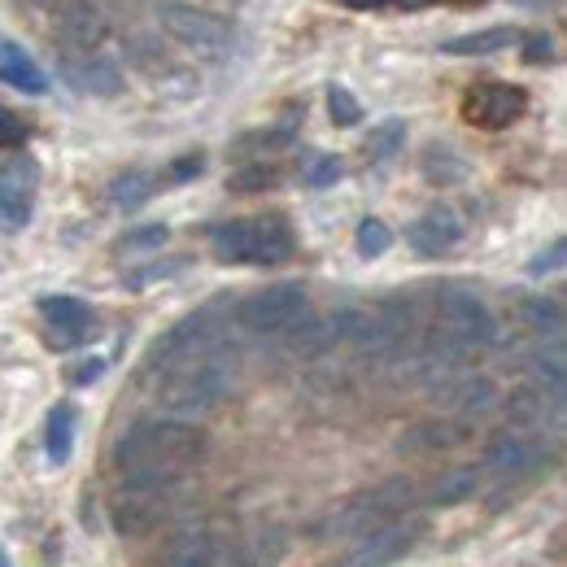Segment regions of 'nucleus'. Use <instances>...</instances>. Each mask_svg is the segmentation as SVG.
<instances>
[{"instance_id": "24", "label": "nucleus", "mask_w": 567, "mask_h": 567, "mask_svg": "<svg viewBox=\"0 0 567 567\" xmlns=\"http://www.w3.org/2000/svg\"><path fill=\"white\" fill-rule=\"evenodd\" d=\"M419 166H424L428 184H437V188H450V184H458V179H467V162L458 158L450 144H428Z\"/></svg>"}, {"instance_id": "10", "label": "nucleus", "mask_w": 567, "mask_h": 567, "mask_svg": "<svg viewBox=\"0 0 567 567\" xmlns=\"http://www.w3.org/2000/svg\"><path fill=\"white\" fill-rule=\"evenodd\" d=\"M428 393H432V402H441L445 410H454L463 419L489 415L498 406V384L489 376H480V371H454V376L428 384Z\"/></svg>"}, {"instance_id": "2", "label": "nucleus", "mask_w": 567, "mask_h": 567, "mask_svg": "<svg viewBox=\"0 0 567 567\" xmlns=\"http://www.w3.org/2000/svg\"><path fill=\"white\" fill-rule=\"evenodd\" d=\"M236 384V349H214L201 363H188L166 376L158 402L166 410V419H179V424H192V419L210 415L214 406L232 393Z\"/></svg>"}, {"instance_id": "29", "label": "nucleus", "mask_w": 567, "mask_h": 567, "mask_svg": "<svg viewBox=\"0 0 567 567\" xmlns=\"http://www.w3.org/2000/svg\"><path fill=\"white\" fill-rule=\"evenodd\" d=\"M31 223V197L18 184H0V232H22Z\"/></svg>"}, {"instance_id": "15", "label": "nucleus", "mask_w": 567, "mask_h": 567, "mask_svg": "<svg viewBox=\"0 0 567 567\" xmlns=\"http://www.w3.org/2000/svg\"><path fill=\"white\" fill-rule=\"evenodd\" d=\"M40 315L48 319V345L53 349H70L88 336V306L79 297H44L40 301Z\"/></svg>"}, {"instance_id": "20", "label": "nucleus", "mask_w": 567, "mask_h": 567, "mask_svg": "<svg viewBox=\"0 0 567 567\" xmlns=\"http://www.w3.org/2000/svg\"><path fill=\"white\" fill-rule=\"evenodd\" d=\"M284 554H288L284 528L262 524V528H253V533L236 546V563H240V567H280Z\"/></svg>"}, {"instance_id": "33", "label": "nucleus", "mask_w": 567, "mask_h": 567, "mask_svg": "<svg viewBox=\"0 0 567 567\" xmlns=\"http://www.w3.org/2000/svg\"><path fill=\"white\" fill-rule=\"evenodd\" d=\"M275 166H267V162H249V166H240V171L227 179V188L232 192H262V188H271L275 184Z\"/></svg>"}, {"instance_id": "31", "label": "nucleus", "mask_w": 567, "mask_h": 567, "mask_svg": "<svg viewBox=\"0 0 567 567\" xmlns=\"http://www.w3.org/2000/svg\"><path fill=\"white\" fill-rule=\"evenodd\" d=\"M70 432H75V410L57 406L53 419H48V458L53 463H66L70 458Z\"/></svg>"}, {"instance_id": "19", "label": "nucleus", "mask_w": 567, "mask_h": 567, "mask_svg": "<svg viewBox=\"0 0 567 567\" xmlns=\"http://www.w3.org/2000/svg\"><path fill=\"white\" fill-rule=\"evenodd\" d=\"M105 31H110V22H105V14L92 5V0H70L66 14H62V40L75 44V48H92L105 40Z\"/></svg>"}, {"instance_id": "46", "label": "nucleus", "mask_w": 567, "mask_h": 567, "mask_svg": "<svg viewBox=\"0 0 567 567\" xmlns=\"http://www.w3.org/2000/svg\"><path fill=\"white\" fill-rule=\"evenodd\" d=\"M31 5H40V9H57L62 0H31Z\"/></svg>"}, {"instance_id": "16", "label": "nucleus", "mask_w": 567, "mask_h": 567, "mask_svg": "<svg viewBox=\"0 0 567 567\" xmlns=\"http://www.w3.org/2000/svg\"><path fill=\"white\" fill-rule=\"evenodd\" d=\"M458 236H463V223H458V214L450 205H432V210L410 227V249L424 253V258H441V253H450L458 245Z\"/></svg>"}, {"instance_id": "26", "label": "nucleus", "mask_w": 567, "mask_h": 567, "mask_svg": "<svg viewBox=\"0 0 567 567\" xmlns=\"http://www.w3.org/2000/svg\"><path fill=\"white\" fill-rule=\"evenodd\" d=\"M533 376H537V389L550 393V397H563V384H567V363H563V345L554 341L550 349H541V354L533 358Z\"/></svg>"}, {"instance_id": "1", "label": "nucleus", "mask_w": 567, "mask_h": 567, "mask_svg": "<svg viewBox=\"0 0 567 567\" xmlns=\"http://www.w3.org/2000/svg\"><path fill=\"white\" fill-rule=\"evenodd\" d=\"M205 458V432L179 419H144L114 445V463L127 489L179 485Z\"/></svg>"}, {"instance_id": "25", "label": "nucleus", "mask_w": 567, "mask_h": 567, "mask_svg": "<svg viewBox=\"0 0 567 567\" xmlns=\"http://www.w3.org/2000/svg\"><path fill=\"white\" fill-rule=\"evenodd\" d=\"M476 485H480V472H476V467H454V472H445V476L432 480V489L424 493V498H428L432 506H454V502L472 498Z\"/></svg>"}, {"instance_id": "23", "label": "nucleus", "mask_w": 567, "mask_h": 567, "mask_svg": "<svg viewBox=\"0 0 567 567\" xmlns=\"http://www.w3.org/2000/svg\"><path fill=\"white\" fill-rule=\"evenodd\" d=\"M520 35L511 27H489V31H472V35H458V40L441 44V53L450 57H485V53H498V48H511Z\"/></svg>"}, {"instance_id": "17", "label": "nucleus", "mask_w": 567, "mask_h": 567, "mask_svg": "<svg viewBox=\"0 0 567 567\" xmlns=\"http://www.w3.org/2000/svg\"><path fill=\"white\" fill-rule=\"evenodd\" d=\"M506 415H511V432H524L528 437V428H546L554 424L559 428L563 424V397H550V393H541V389H520L506 402Z\"/></svg>"}, {"instance_id": "32", "label": "nucleus", "mask_w": 567, "mask_h": 567, "mask_svg": "<svg viewBox=\"0 0 567 567\" xmlns=\"http://www.w3.org/2000/svg\"><path fill=\"white\" fill-rule=\"evenodd\" d=\"M354 245H358V253H363V258H380V253H389L393 232H389V227H384L380 219H363V223H358Z\"/></svg>"}, {"instance_id": "41", "label": "nucleus", "mask_w": 567, "mask_h": 567, "mask_svg": "<svg viewBox=\"0 0 567 567\" xmlns=\"http://www.w3.org/2000/svg\"><path fill=\"white\" fill-rule=\"evenodd\" d=\"M27 140V127H22V118H14L9 110H0V149H9V144H22Z\"/></svg>"}, {"instance_id": "14", "label": "nucleus", "mask_w": 567, "mask_h": 567, "mask_svg": "<svg viewBox=\"0 0 567 567\" xmlns=\"http://www.w3.org/2000/svg\"><path fill=\"white\" fill-rule=\"evenodd\" d=\"M524 92L520 88H506V83H485L467 96V118L480 127H506L524 114Z\"/></svg>"}, {"instance_id": "27", "label": "nucleus", "mask_w": 567, "mask_h": 567, "mask_svg": "<svg viewBox=\"0 0 567 567\" xmlns=\"http://www.w3.org/2000/svg\"><path fill=\"white\" fill-rule=\"evenodd\" d=\"M520 315H524L528 328L541 332V336H554V341L563 336V306H559V301H550V297H528L524 306H520Z\"/></svg>"}, {"instance_id": "8", "label": "nucleus", "mask_w": 567, "mask_h": 567, "mask_svg": "<svg viewBox=\"0 0 567 567\" xmlns=\"http://www.w3.org/2000/svg\"><path fill=\"white\" fill-rule=\"evenodd\" d=\"M162 27L171 40L192 48V53H205V57L232 53V27L219 14H205V9H192V5H166Z\"/></svg>"}, {"instance_id": "21", "label": "nucleus", "mask_w": 567, "mask_h": 567, "mask_svg": "<svg viewBox=\"0 0 567 567\" xmlns=\"http://www.w3.org/2000/svg\"><path fill=\"white\" fill-rule=\"evenodd\" d=\"M0 79L14 83V88H22V92H31V96H40V92L48 88V83H44V70L35 66L18 44H9V40H0Z\"/></svg>"}, {"instance_id": "34", "label": "nucleus", "mask_w": 567, "mask_h": 567, "mask_svg": "<svg viewBox=\"0 0 567 567\" xmlns=\"http://www.w3.org/2000/svg\"><path fill=\"white\" fill-rule=\"evenodd\" d=\"M328 114H332L336 127H354L358 118H363V105L354 101V92L349 88H332L328 92Z\"/></svg>"}, {"instance_id": "22", "label": "nucleus", "mask_w": 567, "mask_h": 567, "mask_svg": "<svg viewBox=\"0 0 567 567\" xmlns=\"http://www.w3.org/2000/svg\"><path fill=\"white\" fill-rule=\"evenodd\" d=\"M79 92H92V96H118L123 92V70H118L110 57H88L79 70H70Z\"/></svg>"}, {"instance_id": "43", "label": "nucleus", "mask_w": 567, "mask_h": 567, "mask_svg": "<svg viewBox=\"0 0 567 567\" xmlns=\"http://www.w3.org/2000/svg\"><path fill=\"white\" fill-rule=\"evenodd\" d=\"M201 153H192V158H179V166H175V179H188V175H201Z\"/></svg>"}, {"instance_id": "11", "label": "nucleus", "mask_w": 567, "mask_h": 567, "mask_svg": "<svg viewBox=\"0 0 567 567\" xmlns=\"http://www.w3.org/2000/svg\"><path fill=\"white\" fill-rule=\"evenodd\" d=\"M175 485H162V489H127L123 498L114 502V524L118 533L127 537H144L153 533L162 520H171L175 511V498H171Z\"/></svg>"}, {"instance_id": "42", "label": "nucleus", "mask_w": 567, "mask_h": 567, "mask_svg": "<svg viewBox=\"0 0 567 567\" xmlns=\"http://www.w3.org/2000/svg\"><path fill=\"white\" fill-rule=\"evenodd\" d=\"M101 371H105V363H101V358H92V363L75 367V376H70V380H75V384H92V380H101Z\"/></svg>"}, {"instance_id": "30", "label": "nucleus", "mask_w": 567, "mask_h": 567, "mask_svg": "<svg viewBox=\"0 0 567 567\" xmlns=\"http://www.w3.org/2000/svg\"><path fill=\"white\" fill-rule=\"evenodd\" d=\"M402 144H406V123H397V118H389V123H380V127H371V136H367V158L371 162H389L402 153Z\"/></svg>"}, {"instance_id": "37", "label": "nucleus", "mask_w": 567, "mask_h": 567, "mask_svg": "<svg viewBox=\"0 0 567 567\" xmlns=\"http://www.w3.org/2000/svg\"><path fill=\"white\" fill-rule=\"evenodd\" d=\"M341 179V158H332V153H323V158H315L306 166V184L310 188H328Z\"/></svg>"}, {"instance_id": "3", "label": "nucleus", "mask_w": 567, "mask_h": 567, "mask_svg": "<svg viewBox=\"0 0 567 567\" xmlns=\"http://www.w3.org/2000/svg\"><path fill=\"white\" fill-rule=\"evenodd\" d=\"M415 502H419L415 480L410 476H384L380 485L354 493V498L332 515V528L345 537H367V533H376V528L393 524L397 515H406Z\"/></svg>"}, {"instance_id": "5", "label": "nucleus", "mask_w": 567, "mask_h": 567, "mask_svg": "<svg viewBox=\"0 0 567 567\" xmlns=\"http://www.w3.org/2000/svg\"><path fill=\"white\" fill-rule=\"evenodd\" d=\"M301 315H306V288L301 284H271V288H262V293H253L236 306V323L245 332H258V336L288 332Z\"/></svg>"}, {"instance_id": "39", "label": "nucleus", "mask_w": 567, "mask_h": 567, "mask_svg": "<svg viewBox=\"0 0 567 567\" xmlns=\"http://www.w3.org/2000/svg\"><path fill=\"white\" fill-rule=\"evenodd\" d=\"M179 267H184V262H153V267H144V271H131L127 284H131V288H149L153 280H171Z\"/></svg>"}, {"instance_id": "45", "label": "nucleus", "mask_w": 567, "mask_h": 567, "mask_svg": "<svg viewBox=\"0 0 567 567\" xmlns=\"http://www.w3.org/2000/svg\"><path fill=\"white\" fill-rule=\"evenodd\" d=\"M393 5H402V9H419V5H432V0H393Z\"/></svg>"}, {"instance_id": "9", "label": "nucleus", "mask_w": 567, "mask_h": 567, "mask_svg": "<svg viewBox=\"0 0 567 567\" xmlns=\"http://www.w3.org/2000/svg\"><path fill=\"white\" fill-rule=\"evenodd\" d=\"M158 567H240L236 546H227L205 524H184L162 541Z\"/></svg>"}, {"instance_id": "38", "label": "nucleus", "mask_w": 567, "mask_h": 567, "mask_svg": "<svg viewBox=\"0 0 567 567\" xmlns=\"http://www.w3.org/2000/svg\"><path fill=\"white\" fill-rule=\"evenodd\" d=\"M166 223H149V227H136L127 240H123V249H158V245H166Z\"/></svg>"}, {"instance_id": "7", "label": "nucleus", "mask_w": 567, "mask_h": 567, "mask_svg": "<svg viewBox=\"0 0 567 567\" xmlns=\"http://www.w3.org/2000/svg\"><path fill=\"white\" fill-rule=\"evenodd\" d=\"M437 315H441V332L458 341L463 349L476 345H493L498 341V323H493L489 306L476 293H463V288H445L437 297Z\"/></svg>"}, {"instance_id": "12", "label": "nucleus", "mask_w": 567, "mask_h": 567, "mask_svg": "<svg viewBox=\"0 0 567 567\" xmlns=\"http://www.w3.org/2000/svg\"><path fill=\"white\" fill-rule=\"evenodd\" d=\"M415 537H419L415 520H410V524H384V528H376V533L358 537V546L349 554H341L336 567H389V563L402 559L410 546H415Z\"/></svg>"}, {"instance_id": "13", "label": "nucleus", "mask_w": 567, "mask_h": 567, "mask_svg": "<svg viewBox=\"0 0 567 567\" xmlns=\"http://www.w3.org/2000/svg\"><path fill=\"white\" fill-rule=\"evenodd\" d=\"M480 467L493 476H502V480H520V476H533L537 467H541V445L533 437H524V432H498L489 445H485V454H480Z\"/></svg>"}, {"instance_id": "36", "label": "nucleus", "mask_w": 567, "mask_h": 567, "mask_svg": "<svg viewBox=\"0 0 567 567\" xmlns=\"http://www.w3.org/2000/svg\"><path fill=\"white\" fill-rule=\"evenodd\" d=\"M563 258H567V245H563V240H550V249H541L537 258L528 262V275H533V280H541V275L563 271Z\"/></svg>"}, {"instance_id": "18", "label": "nucleus", "mask_w": 567, "mask_h": 567, "mask_svg": "<svg viewBox=\"0 0 567 567\" xmlns=\"http://www.w3.org/2000/svg\"><path fill=\"white\" fill-rule=\"evenodd\" d=\"M467 437H472V428H467L463 419H424V424H415L402 437V450H419V454L458 450Z\"/></svg>"}, {"instance_id": "44", "label": "nucleus", "mask_w": 567, "mask_h": 567, "mask_svg": "<svg viewBox=\"0 0 567 567\" xmlns=\"http://www.w3.org/2000/svg\"><path fill=\"white\" fill-rule=\"evenodd\" d=\"M341 5H349V9H380V5H389V0H341Z\"/></svg>"}, {"instance_id": "28", "label": "nucleus", "mask_w": 567, "mask_h": 567, "mask_svg": "<svg viewBox=\"0 0 567 567\" xmlns=\"http://www.w3.org/2000/svg\"><path fill=\"white\" fill-rule=\"evenodd\" d=\"M149 197H153V175L149 171H127L110 184V201L118 210H140Z\"/></svg>"}, {"instance_id": "4", "label": "nucleus", "mask_w": 567, "mask_h": 567, "mask_svg": "<svg viewBox=\"0 0 567 567\" xmlns=\"http://www.w3.org/2000/svg\"><path fill=\"white\" fill-rule=\"evenodd\" d=\"M214 253L223 262H284L293 253V236H288L284 219H232L214 227Z\"/></svg>"}, {"instance_id": "40", "label": "nucleus", "mask_w": 567, "mask_h": 567, "mask_svg": "<svg viewBox=\"0 0 567 567\" xmlns=\"http://www.w3.org/2000/svg\"><path fill=\"white\" fill-rule=\"evenodd\" d=\"M554 57V40L550 35H524V62H533V66H541V62H550Z\"/></svg>"}, {"instance_id": "6", "label": "nucleus", "mask_w": 567, "mask_h": 567, "mask_svg": "<svg viewBox=\"0 0 567 567\" xmlns=\"http://www.w3.org/2000/svg\"><path fill=\"white\" fill-rule=\"evenodd\" d=\"M223 345H227V341H223V332L214 328L210 315H192V319H184L179 328H171L158 345H153L149 367L171 376V371L188 367V363H201L205 354H214V349H223Z\"/></svg>"}, {"instance_id": "35", "label": "nucleus", "mask_w": 567, "mask_h": 567, "mask_svg": "<svg viewBox=\"0 0 567 567\" xmlns=\"http://www.w3.org/2000/svg\"><path fill=\"white\" fill-rule=\"evenodd\" d=\"M288 140H293V131H253V136H245V140H240L236 144V153H253V149H258V153H275V149H284V144Z\"/></svg>"}]
</instances>
